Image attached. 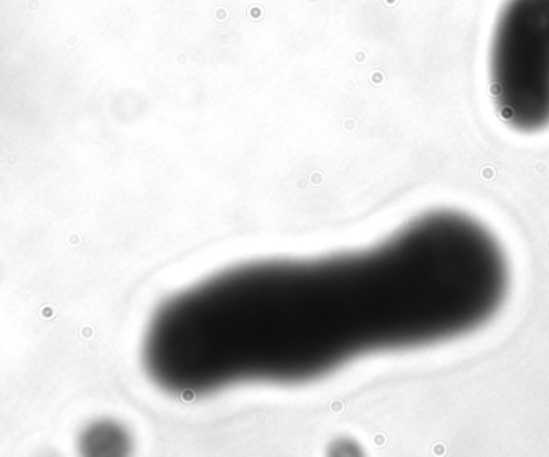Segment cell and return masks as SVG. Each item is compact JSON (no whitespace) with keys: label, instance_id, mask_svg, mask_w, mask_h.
<instances>
[{"label":"cell","instance_id":"1","mask_svg":"<svg viewBox=\"0 0 549 457\" xmlns=\"http://www.w3.org/2000/svg\"><path fill=\"white\" fill-rule=\"evenodd\" d=\"M508 291L498 239L469 215L429 212L365 251L246 263L185 289L151 318L143 366L187 398L315 381L371 353L468 336Z\"/></svg>","mask_w":549,"mask_h":457},{"label":"cell","instance_id":"2","mask_svg":"<svg viewBox=\"0 0 549 457\" xmlns=\"http://www.w3.org/2000/svg\"><path fill=\"white\" fill-rule=\"evenodd\" d=\"M493 103L521 134L549 127V0H506L488 50Z\"/></svg>","mask_w":549,"mask_h":457},{"label":"cell","instance_id":"3","mask_svg":"<svg viewBox=\"0 0 549 457\" xmlns=\"http://www.w3.org/2000/svg\"><path fill=\"white\" fill-rule=\"evenodd\" d=\"M134 449L131 430L111 417L90 421L76 438L78 457H132Z\"/></svg>","mask_w":549,"mask_h":457},{"label":"cell","instance_id":"4","mask_svg":"<svg viewBox=\"0 0 549 457\" xmlns=\"http://www.w3.org/2000/svg\"><path fill=\"white\" fill-rule=\"evenodd\" d=\"M325 457H366V451L354 438L339 437L328 445Z\"/></svg>","mask_w":549,"mask_h":457},{"label":"cell","instance_id":"5","mask_svg":"<svg viewBox=\"0 0 549 457\" xmlns=\"http://www.w3.org/2000/svg\"><path fill=\"white\" fill-rule=\"evenodd\" d=\"M44 457H57V456H55V454H45Z\"/></svg>","mask_w":549,"mask_h":457}]
</instances>
